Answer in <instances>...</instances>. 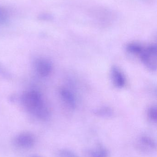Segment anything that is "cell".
Instances as JSON below:
<instances>
[{
	"mask_svg": "<svg viewBox=\"0 0 157 157\" xmlns=\"http://www.w3.org/2000/svg\"><path fill=\"white\" fill-rule=\"evenodd\" d=\"M21 101L26 111L37 119L42 121L49 119V111L38 91L32 90L26 91L21 96Z\"/></svg>",
	"mask_w": 157,
	"mask_h": 157,
	"instance_id": "1",
	"label": "cell"
},
{
	"mask_svg": "<svg viewBox=\"0 0 157 157\" xmlns=\"http://www.w3.org/2000/svg\"><path fill=\"white\" fill-rule=\"evenodd\" d=\"M157 53L156 45H152L144 48L140 55L143 63L147 68L152 71L156 70Z\"/></svg>",
	"mask_w": 157,
	"mask_h": 157,
	"instance_id": "2",
	"label": "cell"
},
{
	"mask_svg": "<svg viewBox=\"0 0 157 157\" xmlns=\"http://www.w3.org/2000/svg\"><path fill=\"white\" fill-rule=\"evenodd\" d=\"M34 67L37 74L42 77L49 76L53 70L52 63L44 58L36 60L34 63Z\"/></svg>",
	"mask_w": 157,
	"mask_h": 157,
	"instance_id": "3",
	"label": "cell"
},
{
	"mask_svg": "<svg viewBox=\"0 0 157 157\" xmlns=\"http://www.w3.org/2000/svg\"><path fill=\"white\" fill-rule=\"evenodd\" d=\"M14 143L17 146L20 148L28 149L35 144V138L33 135L29 133H22L16 136Z\"/></svg>",
	"mask_w": 157,
	"mask_h": 157,
	"instance_id": "4",
	"label": "cell"
},
{
	"mask_svg": "<svg viewBox=\"0 0 157 157\" xmlns=\"http://www.w3.org/2000/svg\"><path fill=\"white\" fill-rule=\"evenodd\" d=\"M112 80L113 85L118 88L123 87L126 83V78L120 68L113 66L111 71Z\"/></svg>",
	"mask_w": 157,
	"mask_h": 157,
	"instance_id": "5",
	"label": "cell"
},
{
	"mask_svg": "<svg viewBox=\"0 0 157 157\" xmlns=\"http://www.w3.org/2000/svg\"><path fill=\"white\" fill-rule=\"evenodd\" d=\"M60 95L64 104L71 109H75L76 101L75 97L72 91L68 89L62 88L60 91Z\"/></svg>",
	"mask_w": 157,
	"mask_h": 157,
	"instance_id": "6",
	"label": "cell"
},
{
	"mask_svg": "<svg viewBox=\"0 0 157 157\" xmlns=\"http://www.w3.org/2000/svg\"><path fill=\"white\" fill-rule=\"evenodd\" d=\"M139 145L145 150L153 151L156 148V143L153 138L147 136H143L139 139Z\"/></svg>",
	"mask_w": 157,
	"mask_h": 157,
	"instance_id": "7",
	"label": "cell"
},
{
	"mask_svg": "<svg viewBox=\"0 0 157 157\" xmlns=\"http://www.w3.org/2000/svg\"><path fill=\"white\" fill-rule=\"evenodd\" d=\"M88 155L90 157H108L109 152L106 147L100 145L89 150Z\"/></svg>",
	"mask_w": 157,
	"mask_h": 157,
	"instance_id": "8",
	"label": "cell"
},
{
	"mask_svg": "<svg viewBox=\"0 0 157 157\" xmlns=\"http://www.w3.org/2000/svg\"><path fill=\"white\" fill-rule=\"evenodd\" d=\"M144 48L138 43H131L126 47V50L128 52L134 55H141Z\"/></svg>",
	"mask_w": 157,
	"mask_h": 157,
	"instance_id": "9",
	"label": "cell"
},
{
	"mask_svg": "<svg viewBox=\"0 0 157 157\" xmlns=\"http://www.w3.org/2000/svg\"><path fill=\"white\" fill-rule=\"evenodd\" d=\"M95 114L101 117H110L113 115V111L111 108L103 107L98 109L95 111Z\"/></svg>",
	"mask_w": 157,
	"mask_h": 157,
	"instance_id": "10",
	"label": "cell"
},
{
	"mask_svg": "<svg viewBox=\"0 0 157 157\" xmlns=\"http://www.w3.org/2000/svg\"><path fill=\"white\" fill-rule=\"evenodd\" d=\"M58 157H80L72 150L62 149L58 152Z\"/></svg>",
	"mask_w": 157,
	"mask_h": 157,
	"instance_id": "11",
	"label": "cell"
},
{
	"mask_svg": "<svg viewBox=\"0 0 157 157\" xmlns=\"http://www.w3.org/2000/svg\"><path fill=\"white\" fill-rule=\"evenodd\" d=\"M157 111L156 106H152L147 110V116L149 120L153 122H156L157 119Z\"/></svg>",
	"mask_w": 157,
	"mask_h": 157,
	"instance_id": "12",
	"label": "cell"
},
{
	"mask_svg": "<svg viewBox=\"0 0 157 157\" xmlns=\"http://www.w3.org/2000/svg\"><path fill=\"white\" fill-rule=\"evenodd\" d=\"M7 18L5 13L0 9V25L5 24Z\"/></svg>",
	"mask_w": 157,
	"mask_h": 157,
	"instance_id": "13",
	"label": "cell"
},
{
	"mask_svg": "<svg viewBox=\"0 0 157 157\" xmlns=\"http://www.w3.org/2000/svg\"><path fill=\"white\" fill-rule=\"evenodd\" d=\"M40 18H41V19H44L45 20V19H49V18H50V17L48 15L42 14L41 15Z\"/></svg>",
	"mask_w": 157,
	"mask_h": 157,
	"instance_id": "14",
	"label": "cell"
},
{
	"mask_svg": "<svg viewBox=\"0 0 157 157\" xmlns=\"http://www.w3.org/2000/svg\"><path fill=\"white\" fill-rule=\"evenodd\" d=\"M31 157H39V156H35V155H34V156H32Z\"/></svg>",
	"mask_w": 157,
	"mask_h": 157,
	"instance_id": "15",
	"label": "cell"
}]
</instances>
